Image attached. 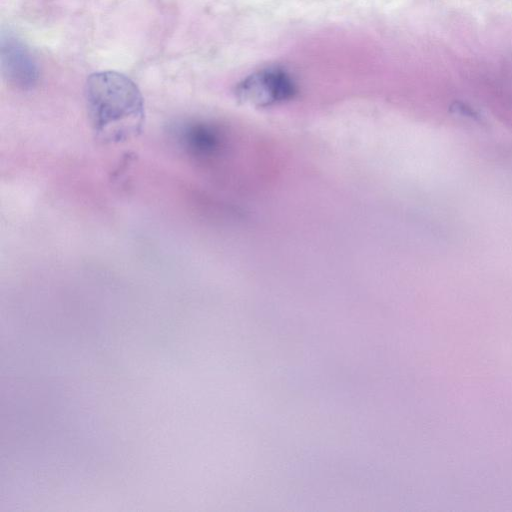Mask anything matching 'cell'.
Masks as SVG:
<instances>
[{
    "mask_svg": "<svg viewBox=\"0 0 512 512\" xmlns=\"http://www.w3.org/2000/svg\"><path fill=\"white\" fill-rule=\"evenodd\" d=\"M236 96L245 103L266 107L293 98L296 86L291 77L278 68L254 72L236 87Z\"/></svg>",
    "mask_w": 512,
    "mask_h": 512,
    "instance_id": "7a4b0ae2",
    "label": "cell"
},
{
    "mask_svg": "<svg viewBox=\"0 0 512 512\" xmlns=\"http://www.w3.org/2000/svg\"><path fill=\"white\" fill-rule=\"evenodd\" d=\"M182 141L193 154L204 157L217 154L223 142L220 131L208 124L188 126L182 133Z\"/></svg>",
    "mask_w": 512,
    "mask_h": 512,
    "instance_id": "277c9868",
    "label": "cell"
},
{
    "mask_svg": "<svg viewBox=\"0 0 512 512\" xmlns=\"http://www.w3.org/2000/svg\"><path fill=\"white\" fill-rule=\"evenodd\" d=\"M450 111L461 116L469 117L471 119L479 118V114L472 107L463 102H454L450 106Z\"/></svg>",
    "mask_w": 512,
    "mask_h": 512,
    "instance_id": "5b68a950",
    "label": "cell"
},
{
    "mask_svg": "<svg viewBox=\"0 0 512 512\" xmlns=\"http://www.w3.org/2000/svg\"><path fill=\"white\" fill-rule=\"evenodd\" d=\"M1 63L10 84L23 90L35 86L39 75L37 64L28 48L12 35H2Z\"/></svg>",
    "mask_w": 512,
    "mask_h": 512,
    "instance_id": "3957f363",
    "label": "cell"
},
{
    "mask_svg": "<svg viewBox=\"0 0 512 512\" xmlns=\"http://www.w3.org/2000/svg\"><path fill=\"white\" fill-rule=\"evenodd\" d=\"M86 102L93 132L101 142H124L142 132L144 100L138 86L126 75L116 71L90 75Z\"/></svg>",
    "mask_w": 512,
    "mask_h": 512,
    "instance_id": "6da1fadb",
    "label": "cell"
}]
</instances>
